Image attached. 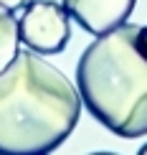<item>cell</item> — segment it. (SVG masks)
<instances>
[{"mask_svg": "<svg viewBox=\"0 0 147 155\" xmlns=\"http://www.w3.org/2000/svg\"><path fill=\"white\" fill-rule=\"evenodd\" d=\"M79 117V89L36 51H18L0 71V155L53 153Z\"/></svg>", "mask_w": 147, "mask_h": 155, "instance_id": "cell-1", "label": "cell"}, {"mask_svg": "<svg viewBox=\"0 0 147 155\" xmlns=\"http://www.w3.org/2000/svg\"><path fill=\"white\" fill-rule=\"evenodd\" d=\"M137 33V25L122 23L97 36L76 66L81 104L124 140L147 135V54Z\"/></svg>", "mask_w": 147, "mask_h": 155, "instance_id": "cell-2", "label": "cell"}, {"mask_svg": "<svg viewBox=\"0 0 147 155\" xmlns=\"http://www.w3.org/2000/svg\"><path fill=\"white\" fill-rule=\"evenodd\" d=\"M21 41L36 54H61L71 38V23L63 5L53 0H30L18 21Z\"/></svg>", "mask_w": 147, "mask_h": 155, "instance_id": "cell-3", "label": "cell"}, {"mask_svg": "<svg viewBox=\"0 0 147 155\" xmlns=\"http://www.w3.org/2000/svg\"><path fill=\"white\" fill-rule=\"evenodd\" d=\"M137 0H63L69 18H74L86 33L101 36L127 23Z\"/></svg>", "mask_w": 147, "mask_h": 155, "instance_id": "cell-4", "label": "cell"}, {"mask_svg": "<svg viewBox=\"0 0 147 155\" xmlns=\"http://www.w3.org/2000/svg\"><path fill=\"white\" fill-rule=\"evenodd\" d=\"M18 43H21V31H18V21L13 18L10 10L0 8V71L15 59Z\"/></svg>", "mask_w": 147, "mask_h": 155, "instance_id": "cell-5", "label": "cell"}, {"mask_svg": "<svg viewBox=\"0 0 147 155\" xmlns=\"http://www.w3.org/2000/svg\"><path fill=\"white\" fill-rule=\"evenodd\" d=\"M28 3H30V0H0V8L10 10V13H15V10H23Z\"/></svg>", "mask_w": 147, "mask_h": 155, "instance_id": "cell-6", "label": "cell"}, {"mask_svg": "<svg viewBox=\"0 0 147 155\" xmlns=\"http://www.w3.org/2000/svg\"><path fill=\"white\" fill-rule=\"evenodd\" d=\"M137 38H139V48H142L145 54H147V23L142 25V28H139V33H137Z\"/></svg>", "mask_w": 147, "mask_h": 155, "instance_id": "cell-7", "label": "cell"}, {"mask_svg": "<svg viewBox=\"0 0 147 155\" xmlns=\"http://www.w3.org/2000/svg\"><path fill=\"white\" fill-rule=\"evenodd\" d=\"M137 155H147V145H142V147H139V153Z\"/></svg>", "mask_w": 147, "mask_h": 155, "instance_id": "cell-8", "label": "cell"}, {"mask_svg": "<svg viewBox=\"0 0 147 155\" xmlns=\"http://www.w3.org/2000/svg\"><path fill=\"white\" fill-rule=\"evenodd\" d=\"M91 155H117V153H91Z\"/></svg>", "mask_w": 147, "mask_h": 155, "instance_id": "cell-9", "label": "cell"}]
</instances>
